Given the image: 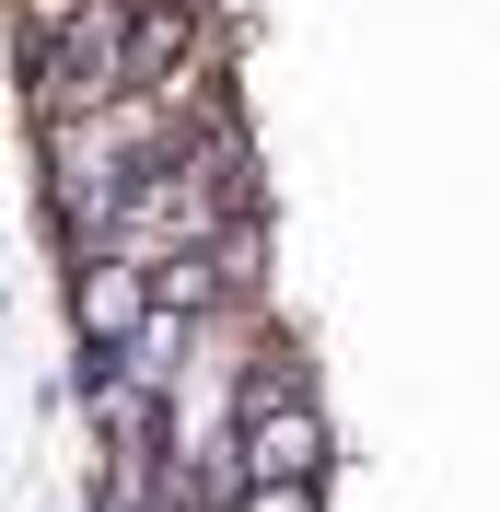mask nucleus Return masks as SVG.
<instances>
[{
	"instance_id": "obj_2",
	"label": "nucleus",
	"mask_w": 500,
	"mask_h": 512,
	"mask_svg": "<svg viewBox=\"0 0 500 512\" xmlns=\"http://www.w3.org/2000/svg\"><path fill=\"white\" fill-rule=\"evenodd\" d=\"M140 303H152V268L140 256H117V245H70V338L82 350H117L128 326H140Z\"/></svg>"
},
{
	"instance_id": "obj_4",
	"label": "nucleus",
	"mask_w": 500,
	"mask_h": 512,
	"mask_svg": "<svg viewBox=\"0 0 500 512\" xmlns=\"http://www.w3.org/2000/svg\"><path fill=\"white\" fill-rule=\"evenodd\" d=\"M70 12H82V0H12V35H24V47H47Z\"/></svg>"
},
{
	"instance_id": "obj_3",
	"label": "nucleus",
	"mask_w": 500,
	"mask_h": 512,
	"mask_svg": "<svg viewBox=\"0 0 500 512\" xmlns=\"http://www.w3.org/2000/svg\"><path fill=\"white\" fill-rule=\"evenodd\" d=\"M221 512H326V489H314V478H245Z\"/></svg>"
},
{
	"instance_id": "obj_1",
	"label": "nucleus",
	"mask_w": 500,
	"mask_h": 512,
	"mask_svg": "<svg viewBox=\"0 0 500 512\" xmlns=\"http://www.w3.org/2000/svg\"><path fill=\"white\" fill-rule=\"evenodd\" d=\"M128 24H140V0H82L35 59V117H94V105L128 94Z\"/></svg>"
}]
</instances>
